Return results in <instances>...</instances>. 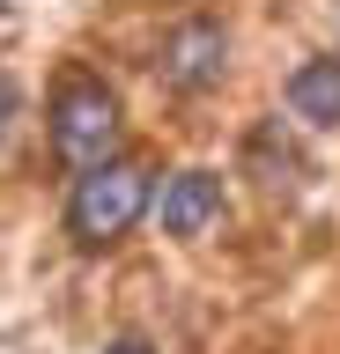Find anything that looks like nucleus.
<instances>
[{"mask_svg":"<svg viewBox=\"0 0 340 354\" xmlns=\"http://www.w3.org/2000/svg\"><path fill=\"white\" fill-rule=\"evenodd\" d=\"M141 207H148V170L141 162H96V170L74 177V199H67V236L82 243V251H104V243H118L126 229L141 221Z\"/></svg>","mask_w":340,"mask_h":354,"instance_id":"obj_1","label":"nucleus"},{"mask_svg":"<svg viewBox=\"0 0 340 354\" xmlns=\"http://www.w3.org/2000/svg\"><path fill=\"white\" fill-rule=\"evenodd\" d=\"M52 148L74 170H96L118 148V96L96 74H82V66L60 74V88H52Z\"/></svg>","mask_w":340,"mask_h":354,"instance_id":"obj_2","label":"nucleus"},{"mask_svg":"<svg viewBox=\"0 0 340 354\" xmlns=\"http://www.w3.org/2000/svg\"><path fill=\"white\" fill-rule=\"evenodd\" d=\"M229 66V30L215 15H185L170 37H163V82L178 88V96H200V88L222 82Z\"/></svg>","mask_w":340,"mask_h":354,"instance_id":"obj_3","label":"nucleus"},{"mask_svg":"<svg viewBox=\"0 0 340 354\" xmlns=\"http://www.w3.org/2000/svg\"><path fill=\"white\" fill-rule=\"evenodd\" d=\"M215 214H222V177L215 170H178L163 185V229L170 236H200Z\"/></svg>","mask_w":340,"mask_h":354,"instance_id":"obj_4","label":"nucleus"},{"mask_svg":"<svg viewBox=\"0 0 340 354\" xmlns=\"http://www.w3.org/2000/svg\"><path fill=\"white\" fill-rule=\"evenodd\" d=\"M289 111L303 126H340V59H303L289 74Z\"/></svg>","mask_w":340,"mask_h":354,"instance_id":"obj_5","label":"nucleus"},{"mask_svg":"<svg viewBox=\"0 0 340 354\" xmlns=\"http://www.w3.org/2000/svg\"><path fill=\"white\" fill-rule=\"evenodd\" d=\"M15 111H23V88L0 74V140H8V126H15Z\"/></svg>","mask_w":340,"mask_h":354,"instance_id":"obj_6","label":"nucleus"},{"mask_svg":"<svg viewBox=\"0 0 340 354\" xmlns=\"http://www.w3.org/2000/svg\"><path fill=\"white\" fill-rule=\"evenodd\" d=\"M111 354H156V347H148L141 332H126V339H111Z\"/></svg>","mask_w":340,"mask_h":354,"instance_id":"obj_7","label":"nucleus"}]
</instances>
